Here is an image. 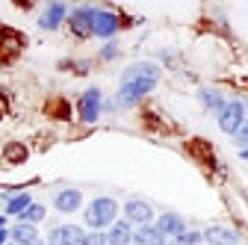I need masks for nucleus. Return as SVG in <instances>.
Listing matches in <instances>:
<instances>
[{
  "label": "nucleus",
  "instance_id": "nucleus-1",
  "mask_svg": "<svg viewBox=\"0 0 248 245\" xmlns=\"http://www.w3.org/2000/svg\"><path fill=\"white\" fill-rule=\"evenodd\" d=\"M115 216H118V204H115V198H107V195L95 198L83 213V219L92 230H104V228L115 225Z\"/></svg>",
  "mask_w": 248,
  "mask_h": 245
},
{
  "label": "nucleus",
  "instance_id": "nucleus-2",
  "mask_svg": "<svg viewBox=\"0 0 248 245\" xmlns=\"http://www.w3.org/2000/svg\"><path fill=\"white\" fill-rule=\"evenodd\" d=\"M242 121H245V104L242 101H225V107L219 109V130L233 136Z\"/></svg>",
  "mask_w": 248,
  "mask_h": 245
},
{
  "label": "nucleus",
  "instance_id": "nucleus-3",
  "mask_svg": "<svg viewBox=\"0 0 248 245\" xmlns=\"http://www.w3.org/2000/svg\"><path fill=\"white\" fill-rule=\"evenodd\" d=\"M101 109H104V95L101 89H86L83 98H80V118L86 121V124H95V121L101 118Z\"/></svg>",
  "mask_w": 248,
  "mask_h": 245
},
{
  "label": "nucleus",
  "instance_id": "nucleus-4",
  "mask_svg": "<svg viewBox=\"0 0 248 245\" xmlns=\"http://www.w3.org/2000/svg\"><path fill=\"white\" fill-rule=\"evenodd\" d=\"M118 15L109 9H95L92 12V36H101V39H112L118 33Z\"/></svg>",
  "mask_w": 248,
  "mask_h": 245
},
{
  "label": "nucleus",
  "instance_id": "nucleus-5",
  "mask_svg": "<svg viewBox=\"0 0 248 245\" xmlns=\"http://www.w3.org/2000/svg\"><path fill=\"white\" fill-rule=\"evenodd\" d=\"M86 230L80 225H56L47 233V245H80Z\"/></svg>",
  "mask_w": 248,
  "mask_h": 245
},
{
  "label": "nucleus",
  "instance_id": "nucleus-6",
  "mask_svg": "<svg viewBox=\"0 0 248 245\" xmlns=\"http://www.w3.org/2000/svg\"><path fill=\"white\" fill-rule=\"evenodd\" d=\"M124 219H127L130 225H136V228H142V225H151L154 210H151V204H148V201L133 198V201L124 204Z\"/></svg>",
  "mask_w": 248,
  "mask_h": 245
},
{
  "label": "nucleus",
  "instance_id": "nucleus-7",
  "mask_svg": "<svg viewBox=\"0 0 248 245\" xmlns=\"http://www.w3.org/2000/svg\"><path fill=\"white\" fill-rule=\"evenodd\" d=\"M92 6H80V9H74V12H68V24H71V33L74 36H80V39H86V36H92Z\"/></svg>",
  "mask_w": 248,
  "mask_h": 245
},
{
  "label": "nucleus",
  "instance_id": "nucleus-8",
  "mask_svg": "<svg viewBox=\"0 0 248 245\" xmlns=\"http://www.w3.org/2000/svg\"><path fill=\"white\" fill-rule=\"evenodd\" d=\"M201 236L207 245H239V233L233 228H222V225H210Z\"/></svg>",
  "mask_w": 248,
  "mask_h": 245
},
{
  "label": "nucleus",
  "instance_id": "nucleus-9",
  "mask_svg": "<svg viewBox=\"0 0 248 245\" xmlns=\"http://www.w3.org/2000/svg\"><path fill=\"white\" fill-rule=\"evenodd\" d=\"M107 245H130L133 242V225L127 219H115V225L107 228Z\"/></svg>",
  "mask_w": 248,
  "mask_h": 245
},
{
  "label": "nucleus",
  "instance_id": "nucleus-10",
  "mask_svg": "<svg viewBox=\"0 0 248 245\" xmlns=\"http://www.w3.org/2000/svg\"><path fill=\"white\" fill-rule=\"evenodd\" d=\"M157 230H160V236L163 239H174V236H180L183 230H186V222L177 216V213H163V216L157 219Z\"/></svg>",
  "mask_w": 248,
  "mask_h": 245
},
{
  "label": "nucleus",
  "instance_id": "nucleus-11",
  "mask_svg": "<svg viewBox=\"0 0 248 245\" xmlns=\"http://www.w3.org/2000/svg\"><path fill=\"white\" fill-rule=\"evenodd\" d=\"M65 18H68V6H65V3H47V9H45L42 18H39V27H42V30H56Z\"/></svg>",
  "mask_w": 248,
  "mask_h": 245
},
{
  "label": "nucleus",
  "instance_id": "nucleus-12",
  "mask_svg": "<svg viewBox=\"0 0 248 245\" xmlns=\"http://www.w3.org/2000/svg\"><path fill=\"white\" fill-rule=\"evenodd\" d=\"M53 207H56L59 213H74V210L83 207V192H80V189H62V192H56Z\"/></svg>",
  "mask_w": 248,
  "mask_h": 245
},
{
  "label": "nucleus",
  "instance_id": "nucleus-13",
  "mask_svg": "<svg viewBox=\"0 0 248 245\" xmlns=\"http://www.w3.org/2000/svg\"><path fill=\"white\" fill-rule=\"evenodd\" d=\"M139 77L160 80V65H154V62H133L127 71L121 74V83H124V80H139Z\"/></svg>",
  "mask_w": 248,
  "mask_h": 245
},
{
  "label": "nucleus",
  "instance_id": "nucleus-14",
  "mask_svg": "<svg viewBox=\"0 0 248 245\" xmlns=\"http://www.w3.org/2000/svg\"><path fill=\"white\" fill-rule=\"evenodd\" d=\"M9 236H12V242H18V245H30V242H36V239H39V230H36V225L18 222V225L9 230Z\"/></svg>",
  "mask_w": 248,
  "mask_h": 245
},
{
  "label": "nucleus",
  "instance_id": "nucleus-15",
  "mask_svg": "<svg viewBox=\"0 0 248 245\" xmlns=\"http://www.w3.org/2000/svg\"><path fill=\"white\" fill-rule=\"evenodd\" d=\"M163 236H160V230H157V225H142L139 230H133V242L130 245H154V242H160Z\"/></svg>",
  "mask_w": 248,
  "mask_h": 245
},
{
  "label": "nucleus",
  "instance_id": "nucleus-16",
  "mask_svg": "<svg viewBox=\"0 0 248 245\" xmlns=\"http://www.w3.org/2000/svg\"><path fill=\"white\" fill-rule=\"evenodd\" d=\"M198 98H201V104H204L207 109H213V112H219V109L225 107V98H222L216 89H201V92H198Z\"/></svg>",
  "mask_w": 248,
  "mask_h": 245
},
{
  "label": "nucleus",
  "instance_id": "nucleus-17",
  "mask_svg": "<svg viewBox=\"0 0 248 245\" xmlns=\"http://www.w3.org/2000/svg\"><path fill=\"white\" fill-rule=\"evenodd\" d=\"M33 204V198H30L27 192H21V195H12V198H6V213L9 216H21V213Z\"/></svg>",
  "mask_w": 248,
  "mask_h": 245
},
{
  "label": "nucleus",
  "instance_id": "nucleus-18",
  "mask_svg": "<svg viewBox=\"0 0 248 245\" xmlns=\"http://www.w3.org/2000/svg\"><path fill=\"white\" fill-rule=\"evenodd\" d=\"M45 216H47V210H45V204H30V207H27V210L21 213L18 219H21V222H27V225H36V222H42Z\"/></svg>",
  "mask_w": 248,
  "mask_h": 245
},
{
  "label": "nucleus",
  "instance_id": "nucleus-19",
  "mask_svg": "<svg viewBox=\"0 0 248 245\" xmlns=\"http://www.w3.org/2000/svg\"><path fill=\"white\" fill-rule=\"evenodd\" d=\"M174 245H198V242H204V236L201 233H195V230H183L180 236H174L171 239Z\"/></svg>",
  "mask_w": 248,
  "mask_h": 245
},
{
  "label": "nucleus",
  "instance_id": "nucleus-20",
  "mask_svg": "<svg viewBox=\"0 0 248 245\" xmlns=\"http://www.w3.org/2000/svg\"><path fill=\"white\" fill-rule=\"evenodd\" d=\"M233 139H236V145H239V148H248V118L239 124V130L233 133Z\"/></svg>",
  "mask_w": 248,
  "mask_h": 245
},
{
  "label": "nucleus",
  "instance_id": "nucleus-21",
  "mask_svg": "<svg viewBox=\"0 0 248 245\" xmlns=\"http://www.w3.org/2000/svg\"><path fill=\"white\" fill-rule=\"evenodd\" d=\"M80 245H107V236H104L101 230H95V233H86Z\"/></svg>",
  "mask_w": 248,
  "mask_h": 245
},
{
  "label": "nucleus",
  "instance_id": "nucleus-22",
  "mask_svg": "<svg viewBox=\"0 0 248 245\" xmlns=\"http://www.w3.org/2000/svg\"><path fill=\"white\" fill-rule=\"evenodd\" d=\"M115 56H118V47H115V45H107V47L101 50V59H115Z\"/></svg>",
  "mask_w": 248,
  "mask_h": 245
},
{
  "label": "nucleus",
  "instance_id": "nucleus-23",
  "mask_svg": "<svg viewBox=\"0 0 248 245\" xmlns=\"http://www.w3.org/2000/svg\"><path fill=\"white\" fill-rule=\"evenodd\" d=\"M6 239H9V230H0V245H9Z\"/></svg>",
  "mask_w": 248,
  "mask_h": 245
},
{
  "label": "nucleus",
  "instance_id": "nucleus-24",
  "mask_svg": "<svg viewBox=\"0 0 248 245\" xmlns=\"http://www.w3.org/2000/svg\"><path fill=\"white\" fill-rule=\"evenodd\" d=\"M239 157H242V160H248V148H242V151H239Z\"/></svg>",
  "mask_w": 248,
  "mask_h": 245
},
{
  "label": "nucleus",
  "instance_id": "nucleus-25",
  "mask_svg": "<svg viewBox=\"0 0 248 245\" xmlns=\"http://www.w3.org/2000/svg\"><path fill=\"white\" fill-rule=\"evenodd\" d=\"M154 245H174V242H169V239H160V242H154Z\"/></svg>",
  "mask_w": 248,
  "mask_h": 245
},
{
  "label": "nucleus",
  "instance_id": "nucleus-26",
  "mask_svg": "<svg viewBox=\"0 0 248 245\" xmlns=\"http://www.w3.org/2000/svg\"><path fill=\"white\" fill-rule=\"evenodd\" d=\"M3 228H6V219H3V216H0V230H3Z\"/></svg>",
  "mask_w": 248,
  "mask_h": 245
},
{
  "label": "nucleus",
  "instance_id": "nucleus-27",
  "mask_svg": "<svg viewBox=\"0 0 248 245\" xmlns=\"http://www.w3.org/2000/svg\"><path fill=\"white\" fill-rule=\"evenodd\" d=\"M30 245H45V242H42V239H36V242H30Z\"/></svg>",
  "mask_w": 248,
  "mask_h": 245
}]
</instances>
